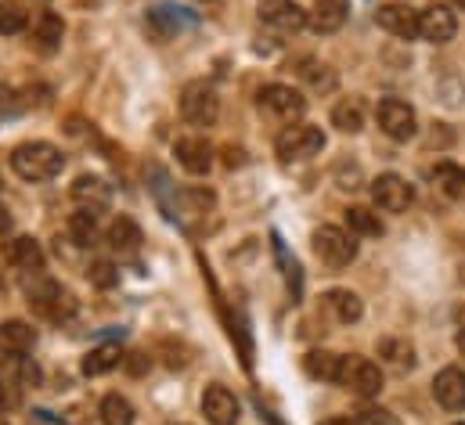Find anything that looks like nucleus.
<instances>
[{
    "mask_svg": "<svg viewBox=\"0 0 465 425\" xmlns=\"http://www.w3.org/2000/svg\"><path fill=\"white\" fill-rule=\"evenodd\" d=\"M65 166V155L47 141H25L11 152V170L22 181H54Z\"/></svg>",
    "mask_w": 465,
    "mask_h": 425,
    "instance_id": "obj_1",
    "label": "nucleus"
},
{
    "mask_svg": "<svg viewBox=\"0 0 465 425\" xmlns=\"http://www.w3.org/2000/svg\"><path fill=\"white\" fill-rule=\"evenodd\" d=\"M322 148H325V133H322V126H314V123H292V126H285V130L278 133V141H274V152H278L285 163L311 159V155H318Z\"/></svg>",
    "mask_w": 465,
    "mask_h": 425,
    "instance_id": "obj_2",
    "label": "nucleus"
},
{
    "mask_svg": "<svg viewBox=\"0 0 465 425\" xmlns=\"http://www.w3.org/2000/svg\"><path fill=\"white\" fill-rule=\"evenodd\" d=\"M314 256H318L325 267L343 271V267H350V263L357 260V242H353L350 231L325 223V227L314 231Z\"/></svg>",
    "mask_w": 465,
    "mask_h": 425,
    "instance_id": "obj_3",
    "label": "nucleus"
},
{
    "mask_svg": "<svg viewBox=\"0 0 465 425\" xmlns=\"http://www.w3.org/2000/svg\"><path fill=\"white\" fill-rule=\"evenodd\" d=\"M181 115L192 126H213L221 115V98L206 80H195L181 91Z\"/></svg>",
    "mask_w": 465,
    "mask_h": 425,
    "instance_id": "obj_4",
    "label": "nucleus"
},
{
    "mask_svg": "<svg viewBox=\"0 0 465 425\" xmlns=\"http://www.w3.org/2000/svg\"><path fill=\"white\" fill-rule=\"evenodd\" d=\"M25 296H29V307H33L36 314H44V318H51V321L69 318V314L76 311V300H73L54 278H36V282L25 289Z\"/></svg>",
    "mask_w": 465,
    "mask_h": 425,
    "instance_id": "obj_5",
    "label": "nucleus"
},
{
    "mask_svg": "<svg viewBox=\"0 0 465 425\" xmlns=\"http://www.w3.org/2000/svg\"><path fill=\"white\" fill-rule=\"evenodd\" d=\"M375 119H379V130L390 137V141H411L415 130H419V115L415 108L401 98H382L375 108Z\"/></svg>",
    "mask_w": 465,
    "mask_h": 425,
    "instance_id": "obj_6",
    "label": "nucleus"
},
{
    "mask_svg": "<svg viewBox=\"0 0 465 425\" xmlns=\"http://www.w3.org/2000/svg\"><path fill=\"white\" fill-rule=\"evenodd\" d=\"M260 108L267 115H274L278 123H296L307 112V98H303V91H296L289 84H267L260 91Z\"/></svg>",
    "mask_w": 465,
    "mask_h": 425,
    "instance_id": "obj_7",
    "label": "nucleus"
},
{
    "mask_svg": "<svg viewBox=\"0 0 465 425\" xmlns=\"http://www.w3.org/2000/svg\"><path fill=\"white\" fill-rule=\"evenodd\" d=\"M340 386H347L350 393L357 397H379L382 393V368L368 357H343V375H340Z\"/></svg>",
    "mask_w": 465,
    "mask_h": 425,
    "instance_id": "obj_8",
    "label": "nucleus"
},
{
    "mask_svg": "<svg viewBox=\"0 0 465 425\" xmlns=\"http://www.w3.org/2000/svg\"><path fill=\"white\" fill-rule=\"evenodd\" d=\"M371 203L382 212H404L415 203V188L401 173H379L371 181Z\"/></svg>",
    "mask_w": 465,
    "mask_h": 425,
    "instance_id": "obj_9",
    "label": "nucleus"
},
{
    "mask_svg": "<svg viewBox=\"0 0 465 425\" xmlns=\"http://www.w3.org/2000/svg\"><path fill=\"white\" fill-rule=\"evenodd\" d=\"M256 11H260V22L278 29V33H300L311 22V15L296 0H260Z\"/></svg>",
    "mask_w": 465,
    "mask_h": 425,
    "instance_id": "obj_10",
    "label": "nucleus"
},
{
    "mask_svg": "<svg viewBox=\"0 0 465 425\" xmlns=\"http://www.w3.org/2000/svg\"><path fill=\"white\" fill-rule=\"evenodd\" d=\"M455 33H459V18H455L451 7L433 4V7L419 11V36H422V40H430V44H448V40H455Z\"/></svg>",
    "mask_w": 465,
    "mask_h": 425,
    "instance_id": "obj_11",
    "label": "nucleus"
},
{
    "mask_svg": "<svg viewBox=\"0 0 465 425\" xmlns=\"http://www.w3.org/2000/svg\"><path fill=\"white\" fill-rule=\"evenodd\" d=\"M375 22H379V29H386L390 36H401V40L419 36V11L408 7V4H382V7L375 11Z\"/></svg>",
    "mask_w": 465,
    "mask_h": 425,
    "instance_id": "obj_12",
    "label": "nucleus"
},
{
    "mask_svg": "<svg viewBox=\"0 0 465 425\" xmlns=\"http://www.w3.org/2000/svg\"><path fill=\"white\" fill-rule=\"evenodd\" d=\"M173 155H177V163H181L188 173H195V177L210 173V166H213V148H210L206 137H181V141L173 144Z\"/></svg>",
    "mask_w": 465,
    "mask_h": 425,
    "instance_id": "obj_13",
    "label": "nucleus"
},
{
    "mask_svg": "<svg viewBox=\"0 0 465 425\" xmlns=\"http://www.w3.org/2000/svg\"><path fill=\"white\" fill-rule=\"evenodd\" d=\"M203 415L210 425H234L238 422V400L228 386H210L203 393Z\"/></svg>",
    "mask_w": 465,
    "mask_h": 425,
    "instance_id": "obj_14",
    "label": "nucleus"
},
{
    "mask_svg": "<svg viewBox=\"0 0 465 425\" xmlns=\"http://www.w3.org/2000/svg\"><path fill=\"white\" fill-rule=\"evenodd\" d=\"M433 397H437L440 408H448V411H462L465 408V371L462 368H444V371H437V379H433Z\"/></svg>",
    "mask_w": 465,
    "mask_h": 425,
    "instance_id": "obj_15",
    "label": "nucleus"
},
{
    "mask_svg": "<svg viewBox=\"0 0 465 425\" xmlns=\"http://www.w3.org/2000/svg\"><path fill=\"white\" fill-rule=\"evenodd\" d=\"M307 15H311L307 25L314 33H340L350 18V0H314V7Z\"/></svg>",
    "mask_w": 465,
    "mask_h": 425,
    "instance_id": "obj_16",
    "label": "nucleus"
},
{
    "mask_svg": "<svg viewBox=\"0 0 465 425\" xmlns=\"http://www.w3.org/2000/svg\"><path fill=\"white\" fill-rule=\"evenodd\" d=\"M4 256H7V263L18 267V271H33V274L44 271V249H40V242L29 238V234L11 238L7 249H4Z\"/></svg>",
    "mask_w": 465,
    "mask_h": 425,
    "instance_id": "obj_17",
    "label": "nucleus"
},
{
    "mask_svg": "<svg viewBox=\"0 0 465 425\" xmlns=\"http://www.w3.org/2000/svg\"><path fill=\"white\" fill-rule=\"evenodd\" d=\"M36 342V328L25 324V321L11 318V321H0V353H11V357H22L29 353Z\"/></svg>",
    "mask_w": 465,
    "mask_h": 425,
    "instance_id": "obj_18",
    "label": "nucleus"
},
{
    "mask_svg": "<svg viewBox=\"0 0 465 425\" xmlns=\"http://www.w3.org/2000/svg\"><path fill=\"white\" fill-rule=\"evenodd\" d=\"M62 36H65V22L54 11H40L36 22H33V44H36V51L54 54L62 47Z\"/></svg>",
    "mask_w": 465,
    "mask_h": 425,
    "instance_id": "obj_19",
    "label": "nucleus"
},
{
    "mask_svg": "<svg viewBox=\"0 0 465 425\" xmlns=\"http://www.w3.org/2000/svg\"><path fill=\"white\" fill-rule=\"evenodd\" d=\"M303 368L311 379H322V382H336L340 386V375H343V357L340 353H329V350H311L303 357Z\"/></svg>",
    "mask_w": 465,
    "mask_h": 425,
    "instance_id": "obj_20",
    "label": "nucleus"
},
{
    "mask_svg": "<svg viewBox=\"0 0 465 425\" xmlns=\"http://www.w3.org/2000/svg\"><path fill=\"white\" fill-rule=\"evenodd\" d=\"M109 184L102 181V177H94V173H84V177H76V184H73V199L76 203H84L87 210H102L105 203H109Z\"/></svg>",
    "mask_w": 465,
    "mask_h": 425,
    "instance_id": "obj_21",
    "label": "nucleus"
},
{
    "mask_svg": "<svg viewBox=\"0 0 465 425\" xmlns=\"http://www.w3.org/2000/svg\"><path fill=\"white\" fill-rule=\"evenodd\" d=\"M325 303H329V311L336 314V321H343V324H353V321H361V314H364L361 296L350 292V289H329V292H325Z\"/></svg>",
    "mask_w": 465,
    "mask_h": 425,
    "instance_id": "obj_22",
    "label": "nucleus"
},
{
    "mask_svg": "<svg viewBox=\"0 0 465 425\" xmlns=\"http://www.w3.org/2000/svg\"><path fill=\"white\" fill-rule=\"evenodd\" d=\"M347 227H350V234H357V238H379V234L386 231L382 220H379V212L368 210V206H350Z\"/></svg>",
    "mask_w": 465,
    "mask_h": 425,
    "instance_id": "obj_23",
    "label": "nucleus"
},
{
    "mask_svg": "<svg viewBox=\"0 0 465 425\" xmlns=\"http://www.w3.org/2000/svg\"><path fill=\"white\" fill-rule=\"evenodd\" d=\"M332 126H340L343 133H361L364 130V102L361 98H343L332 108Z\"/></svg>",
    "mask_w": 465,
    "mask_h": 425,
    "instance_id": "obj_24",
    "label": "nucleus"
},
{
    "mask_svg": "<svg viewBox=\"0 0 465 425\" xmlns=\"http://www.w3.org/2000/svg\"><path fill=\"white\" fill-rule=\"evenodd\" d=\"M69 238L76 242V245H94V238H98V210H76L69 216Z\"/></svg>",
    "mask_w": 465,
    "mask_h": 425,
    "instance_id": "obj_25",
    "label": "nucleus"
},
{
    "mask_svg": "<svg viewBox=\"0 0 465 425\" xmlns=\"http://www.w3.org/2000/svg\"><path fill=\"white\" fill-rule=\"evenodd\" d=\"M109 245L119 249V252H134L141 245V227L130 216H119V220H113V227H109Z\"/></svg>",
    "mask_w": 465,
    "mask_h": 425,
    "instance_id": "obj_26",
    "label": "nucleus"
},
{
    "mask_svg": "<svg viewBox=\"0 0 465 425\" xmlns=\"http://www.w3.org/2000/svg\"><path fill=\"white\" fill-rule=\"evenodd\" d=\"M119 361H123L119 346H113V342L94 346V350L84 357V375H105V371H113V368H116Z\"/></svg>",
    "mask_w": 465,
    "mask_h": 425,
    "instance_id": "obj_27",
    "label": "nucleus"
},
{
    "mask_svg": "<svg viewBox=\"0 0 465 425\" xmlns=\"http://www.w3.org/2000/svg\"><path fill=\"white\" fill-rule=\"evenodd\" d=\"M98 415H102V425H134V404L126 397H119V393H109L102 400Z\"/></svg>",
    "mask_w": 465,
    "mask_h": 425,
    "instance_id": "obj_28",
    "label": "nucleus"
},
{
    "mask_svg": "<svg viewBox=\"0 0 465 425\" xmlns=\"http://www.w3.org/2000/svg\"><path fill=\"white\" fill-rule=\"evenodd\" d=\"M433 181H437V188H440L444 195H451V199L465 195V166H455V163H440V166L433 170Z\"/></svg>",
    "mask_w": 465,
    "mask_h": 425,
    "instance_id": "obj_29",
    "label": "nucleus"
},
{
    "mask_svg": "<svg viewBox=\"0 0 465 425\" xmlns=\"http://www.w3.org/2000/svg\"><path fill=\"white\" fill-rule=\"evenodd\" d=\"M29 25V11L18 0H0V36H15Z\"/></svg>",
    "mask_w": 465,
    "mask_h": 425,
    "instance_id": "obj_30",
    "label": "nucleus"
},
{
    "mask_svg": "<svg viewBox=\"0 0 465 425\" xmlns=\"http://www.w3.org/2000/svg\"><path fill=\"white\" fill-rule=\"evenodd\" d=\"M303 65H307V69H300V76H303L314 91H332V87H336V76L329 73V65H322V73H314L318 62H303Z\"/></svg>",
    "mask_w": 465,
    "mask_h": 425,
    "instance_id": "obj_31",
    "label": "nucleus"
},
{
    "mask_svg": "<svg viewBox=\"0 0 465 425\" xmlns=\"http://www.w3.org/2000/svg\"><path fill=\"white\" fill-rule=\"evenodd\" d=\"M87 274H91V282H94L98 289H113V285H116V282H119L116 263H109V260H94Z\"/></svg>",
    "mask_w": 465,
    "mask_h": 425,
    "instance_id": "obj_32",
    "label": "nucleus"
},
{
    "mask_svg": "<svg viewBox=\"0 0 465 425\" xmlns=\"http://www.w3.org/2000/svg\"><path fill=\"white\" fill-rule=\"evenodd\" d=\"M15 400H18V397H15V390H11L7 382H0V411H7V408H15Z\"/></svg>",
    "mask_w": 465,
    "mask_h": 425,
    "instance_id": "obj_33",
    "label": "nucleus"
},
{
    "mask_svg": "<svg viewBox=\"0 0 465 425\" xmlns=\"http://www.w3.org/2000/svg\"><path fill=\"white\" fill-rule=\"evenodd\" d=\"M364 422H371V425H393V419H386V411H379V408H368V411H364Z\"/></svg>",
    "mask_w": 465,
    "mask_h": 425,
    "instance_id": "obj_34",
    "label": "nucleus"
},
{
    "mask_svg": "<svg viewBox=\"0 0 465 425\" xmlns=\"http://www.w3.org/2000/svg\"><path fill=\"white\" fill-rule=\"evenodd\" d=\"M11 108H15V91L0 84V112H11Z\"/></svg>",
    "mask_w": 465,
    "mask_h": 425,
    "instance_id": "obj_35",
    "label": "nucleus"
},
{
    "mask_svg": "<svg viewBox=\"0 0 465 425\" xmlns=\"http://www.w3.org/2000/svg\"><path fill=\"white\" fill-rule=\"evenodd\" d=\"M322 425H361L357 419H325Z\"/></svg>",
    "mask_w": 465,
    "mask_h": 425,
    "instance_id": "obj_36",
    "label": "nucleus"
},
{
    "mask_svg": "<svg viewBox=\"0 0 465 425\" xmlns=\"http://www.w3.org/2000/svg\"><path fill=\"white\" fill-rule=\"evenodd\" d=\"M7 227H11V216H7V210H4V206H0V234H4V231H7Z\"/></svg>",
    "mask_w": 465,
    "mask_h": 425,
    "instance_id": "obj_37",
    "label": "nucleus"
},
{
    "mask_svg": "<svg viewBox=\"0 0 465 425\" xmlns=\"http://www.w3.org/2000/svg\"><path fill=\"white\" fill-rule=\"evenodd\" d=\"M459 353H462V357H465V328H462V331H459Z\"/></svg>",
    "mask_w": 465,
    "mask_h": 425,
    "instance_id": "obj_38",
    "label": "nucleus"
},
{
    "mask_svg": "<svg viewBox=\"0 0 465 425\" xmlns=\"http://www.w3.org/2000/svg\"><path fill=\"white\" fill-rule=\"evenodd\" d=\"M455 4H459V7H465V0H455Z\"/></svg>",
    "mask_w": 465,
    "mask_h": 425,
    "instance_id": "obj_39",
    "label": "nucleus"
},
{
    "mask_svg": "<svg viewBox=\"0 0 465 425\" xmlns=\"http://www.w3.org/2000/svg\"><path fill=\"white\" fill-rule=\"evenodd\" d=\"M455 425H465V422H455Z\"/></svg>",
    "mask_w": 465,
    "mask_h": 425,
    "instance_id": "obj_40",
    "label": "nucleus"
},
{
    "mask_svg": "<svg viewBox=\"0 0 465 425\" xmlns=\"http://www.w3.org/2000/svg\"><path fill=\"white\" fill-rule=\"evenodd\" d=\"M206 4H210V0H206Z\"/></svg>",
    "mask_w": 465,
    "mask_h": 425,
    "instance_id": "obj_41",
    "label": "nucleus"
}]
</instances>
